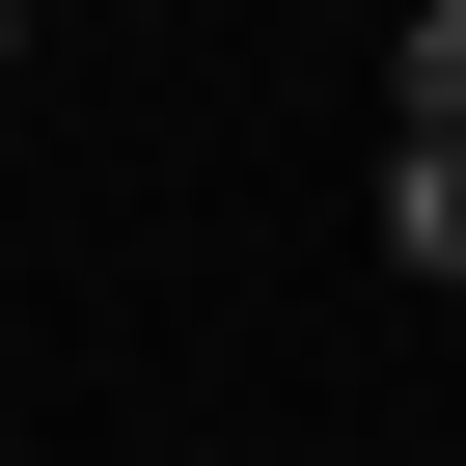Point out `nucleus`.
I'll use <instances>...</instances> for the list:
<instances>
[{"label":"nucleus","instance_id":"obj_1","mask_svg":"<svg viewBox=\"0 0 466 466\" xmlns=\"http://www.w3.org/2000/svg\"><path fill=\"white\" fill-rule=\"evenodd\" d=\"M384 275H466V137H384Z\"/></svg>","mask_w":466,"mask_h":466},{"label":"nucleus","instance_id":"obj_2","mask_svg":"<svg viewBox=\"0 0 466 466\" xmlns=\"http://www.w3.org/2000/svg\"><path fill=\"white\" fill-rule=\"evenodd\" d=\"M384 110H411V137H466V0H411V28H384Z\"/></svg>","mask_w":466,"mask_h":466}]
</instances>
